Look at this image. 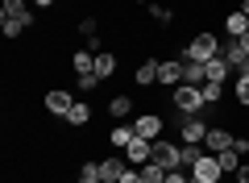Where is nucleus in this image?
Here are the masks:
<instances>
[{
	"mask_svg": "<svg viewBox=\"0 0 249 183\" xmlns=\"http://www.w3.org/2000/svg\"><path fill=\"white\" fill-rule=\"evenodd\" d=\"M42 104H46V113H50V117H62V121H67V113L75 108V96L67 92V87H50Z\"/></svg>",
	"mask_w": 249,
	"mask_h": 183,
	"instance_id": "39448f33",
	"label": "nucleus"
},
{
	"mask_svg": "<svg viewBox=\"0 0 249 183\" xmlns=\"http://www.w3.org/2000/svg\"><path fill=\"white\" fill-rule=\"evenodd\" d=\"M142 171V183H166V171H162L158 163H145V166H137Z\"/></svg>",
	"mask_w": 249,
	"mask_h": 183,
	"instance_id": "b1692460",
	"label": "nucleus"
},
{
	"mask_svg": "<svg viewBox=\"0 0 249 183\" xmlns=\"http://www.w3.org/2000/svg\"><path fill=\"white\" fill-rule=\"evenodd\" d=\"M75 183H104V179H100L96 163H83V166H79V175H75Z\"/></svg>",
	"mask_w": 249,
	"mask_h": 183,
	"instance_id": "a878e982",
	"label": "nucleus"
},
{
	"mask_svg": "<svg viewBox=\"0 0 249 183\" xmlns=\"http://www.w3.org/2000/svg\"><path fill=\"white\" fill-rule=\"evenodd\" d=\"M232 150H237V154H241V158H245V154H249V138H245V133H237V138H232Z\"/></svg>",
	"mask_w": 249,
	"mask_h": 183,
	"instance_id": "72a5a7b5",
	"label": "nucleus"
},
{
	"mask_svg": "<svg viewBox=\"0 0 249 183\" xmlns=\"http://www.w3.org/2000/svg\"><path fill=\"white\" fill-rule=\"evenodd\" d=\"M25 25H29V21H0L4 38H21V34H25Z\"/></svg>",
	"mask_w": 249,
	"mask_h": 183,
	"instance_id": "c756f323",
	"label": "nucleus"
},
{
	"mask_svg": "<svg viewBox=\"0 0 249 183\" xmlns=\"http://www.w3.org/2000/svg\"><path fill=\"white\" fill-rule=\"evenodd\" d=\"M158 83L175 92V87L183 83V59H162L158 62Z\"/></svg>",
	"mask_w": 249,
	"mask_h": 183,
	"instance_id": "1a4fd4ad",
	"label": "nucleus"
},
{
	"mask_svg": "<svg viewBox=\"0 0 249 183\" xmlns=\"http://www.w3.org/2000/svg\"><path fill=\"white\" fill-rule=\"evenodd\" d=\"M75 29H79L83 38H100V21H96V17H83V21H79Z\"/></svg>",
	"mask_w": 249,
	"mask_h": 183,
	"instance_id": "c85d7f7f",
	"label": "nucleus"
},
{
	"mask_svg": "<svg viewBox=\"0 0 249 183\" xmlns=\"http://www.w3.org/2000/svg\"><path fill=\"white\" fill-rule=\"evenodd\" d=\"M204 71H208V79H212V83H224L229 75H237V71L229 67V59H224V54H216V59H208V62H204Z\"/></svg>",
	"mask_w": 249,
	"mask_h": 183,
	"instance_id": "4468645a",
	"label": "nucleus"
},
{
	"mask_svg": "<svg viewBox=\"0 0 249 183\" xmlns=\"http://www.w3.org/2000/svg\"><path fill=\"white\" fill-rule=\"evenodd\" d=\"M71 67H75V75H91V71H96V54H91V50H75L71 54Z\"/></svg>",
	"mask_w": 249,
	"mask_h": 183,
	"instance_id": "6ab92c4d",
	"label": "nucleus"
},
{
	"mask_svg": "<svg viewBox=\"0 0 249 183\" xmlns=\"http://www.w3.org/2000/svg\"><path fill=\"white\" fill-rule=\"evenodd\" d=\"M199 158H204V150H199V146H183V166H196Z\"/></svg>",
	"mask_w": 249,
	"mask_h": 183,
	"instance_id": "7c9ffc66",
	"label": "nucleus"
},
{
	"mask_svg": "<svg viewBox=\"0 0 249 183\" xmlns=\"http://www.w3.org/2000/svg\"><path fill=\"white\" fill-rule=\"evenodd\" d=\"M154 158V142H145V138H133L129 146H124V163L129 166H145Z\"/></svg>",
	"mask_w": 249,
	"mask_h": 183,
	"instance_id": "6e6552de",
	"label": "nucleus"
},
{
	"mask_svg": "<svg viewBox=\"0 0 249 183\" xmlns=\"http://www.w3.org/2000/svg\"><path fill=\"white\" fill-rule=\"evenodd\" d=\"M91 121V104H83V100H75V108L67 113V125H88Z\"/></svg>",
	"mask_w": 249,
	"mask_h": 183,
	"instance_id": "4be33fe9",
	"label": "nucleus"
},
{
	"mask_svg": "<svg viewBox=\"0 0 249 183\" xmlns=\"http://www.w3.org/2000/svg\"><path fill=\"white\" fill-rule=\"evenodd\" d=\"M216 158H220V171L224 175H237L241 171V154H237V150H224V154H216Z\"/></svg>",
	"mask_w": 249,
	"mask_h": 183,
	"instance_id": "5701e85b",
	"label": "nucleus"
},
{
	"mask_svg": "<svg viewBox=\"0 0 249 183\" xmlns=\"http://www.w3.org/2000/svg\"><path fill=\"white\" fill-rule=\"evenodd\" d=\"M133 138H137L133 125H112V129H108V146H116V150H124Z\"/></svg>",
	"mask_w": 249,
	"mask_h": 183,
	"instance_id": "f3484780",
	"label": "nucleus"
},
{
	"mask_svg": "<svg viewBox=\"0 0 249 183\" xmlns=\"http://www.w3.org/2000/svg\"><path fill=\"white\" fill-rule=\"evenodd\" d=\"M50 4H54V0H34V9H50Z\"/></svg>",
	"mask_w": 249,
	"mask_h": 183,
	"instance_id": "e433bc0d",
	"label": "nucleus"
},
{
	"mask_svg": "<svg viewBox=\"0 0 249 183\" xmlns=\"http://www.w3.org/2000/svg\"><path fill=\"white\" fill-rule=\"evenodd\" d=\"M116 183H142V171H137V166H124V171H121V179H116Z\"/></svg>",
	"mask_w": 249,
	"mask_h": 183,
	"instance_id": "473e14b6",
	"label": "nucleus"
},
{
	"mask_svg": "<svg viewBox=\"0 0 249 183\" xmlns=\"http://www.w3.org/2000/svg\"><path fill=\"white\" fill-rule=\"evenodd\" d=\"M220 158H216V154H204V158H199V163L196 166H191V179H199V183H220Z\"/></svg>",
	"mask_w": 249,
	"mask_h": 183,
	"instance_id": "0eeeda50",
	"label": "nucleus"
},
{
	"mask_svg": "<svg viewBox=\"0 0 249 183\" xmlns=\"http://www.w3.org/2000/svg\"><path fill=\"white\" fill-rule=\"evenodd\" d=\"M220 96H224V83H212L208 79L204 83V104H220Z\"/></svg>",
	"mask_w": 249,
	"mask_h": 183,
	"instance_id": "bb28decb",
	"label": "nucleus"
},
{
	"mask_svg": "<svg viewBox=\"0 0 249 183\" xmlns=\"http://www.w3.org/2000/svg\"><path fill=\"white\" fill-rule=\"evenodd\" d=\"M75 83H79V92H96L100 75H96V71H91V75H79V79H75Z\"/></svg>",
	"mask_w": 249,
	"mask_h": 183,
	"instance_id": "2f4dec72",
	"label": "nucleus"
},
{
	"mask_svg": "<svg viewBox=\"0 0 249 183\" xmlns=\"http://www.w3.org/2000/svg\"><path fill=\"white\" fill-rule=\"evenodd\" d=\"M220 54V38L212 34V29H204V34H196L191 42H187V50H183V59H196V62H208V59H216Z\"/></svg>",
	"mask_w": 249,
	"mask_h": 183,
	"instance_id": "f257e3e1",
	"label": "nucleus"
},
{
	"mask_svg": "<svg viewBox=\"0 0 249 183\" xmlns=\"http://www.w3.org/2000/svg\"><path fill=\"white\" fill-rule=\"evenodd\" d=\"M187 183H199V179H187Z\"/></svg>",
	"mask_w": 249,
	"mask_h": 183,
	"instance_id": "4c0bfd02",
	"label": "nucleus"
},
{
	"mask_svg": "<svg viewBox=\"0 0 249 183\" xmlns=\"http://www.w3.org/2000/svg\"><path fill=\"white\" fill-rule=\"evenodd\" d=\"M232 100H237L241 108H249V75H237V83H232Z\"/></svg>",
	"mask_w": 249,
	"mask_h": 183,
	"instance_id": "393cba45",
	"label": "nucleus"
},
{
	"mask_svg": "<svg viewBox=\"0 0 249 183\" xmlns=\"http://www.w3.org/2000/svg\"><path fill=\"white\" fill-rule=\"evenodd\" d=\"M170 104H175L178 113H199V108H208L204 104V87H196V83H178L175 92H170Z\"/></svg>",
	"mask_w": 249,
	"mask_h": 183,
	"instance_id": "f03ea898",
	"label": "nucleus"
},
{
	"mask_svg": "<svg viewBox=\"0 0 249 183\" xmlns=\"http://www.w3.org/2000/svg\"><path fill=\"white\" fill-rule=\"evenodd\" d=\"M224 29H229V38H245L249 34V17H245V13H229V17H224Z\"/></svg>",
	"mask_w": 249,
	"mask_h": 183,
	"instance_id": "dca6fc26",
	"label": "nucleus"
},
{
	"mask_svg": "<svg viewBox=\"0 0 249 183\" xmlns=\"http://www.w3.org/2000/svg\"><path fill=\"white\" fill-rule=\"evenodd\" d=\"M124 158H100L96 163V171H100V179H121V171H124Z\"/></svg>",
	"mask_w": 249,
	"mask_h": 183,
	"instance_id": "a211bd4d",
	"label": "nucleus"
},
{
	"mask_svg": "<svg viewBox=\"0 0 249 183\" xmlns=\"http://www.w3.org/2000/svg\"><path fill=\"white\" fill-rule=\"evenodd\" d=\"M183 83H196V87H204V83H208V71H204V62H196V59H183Z\"/></svg>",
	"mask_w": 249,
	"mask_h": 183,
	"instance_id": "2eb2a0df",
	"label": "nucleus"
},
{
	"mask_svg": "<svg viewBox=\"0 0 249 183\" xmlns=\"http://www.w3.org/2000/svg\"><path fill=\"white\" fill-rule=\"evenodd\" d=\"M237 183H249V166H241V171H237Z\"/></svg>",
	"mask_w": 249,
	"mask_h": 183,
	"instance_id": "c9c22d12",
	"label": "nucleus"
},
{
	"mask_svg": "<svg viewBox=\"0 0 249 183\" xmlns=\"http://www.w3.org/2000/svg\"><path fill=\"white\" fill-rule=\"evenodd\" d=\"M158 62L162 59H142V62H137V71H133V83L137 87H154V83H158Z\"/></svg>",
	"mask_w": 249,
	"mask_h": 183,
	"instance_id": "f8f14e48",
	"label": "nucleus"
},
{
	"mask_svg": "<svg viewBox=\"0 0 249 183\" xmlns=\"http://www.w3.org/2000/svg\"><path fill=\"white\" fill-rule=\"evenodd\" d=\"M232 138H237V133H229L224 129V125H212V129H208V154H224V150H232Z\"/></svg>",
	"mask_w": 249,
	"mask_h": 183,
	"instance_id": "9b49d317",
	"label": "nucleus"
},
{
	"mask_svg": "<svg viewBox=\"0 0 249 183\" xmlns=\"http://www.w3.org/2000/svg\"><path fill=\"white\" fill-rule=\"evenodd\" d=\"M191 175H178V171H166V183H187Z\"/></svg>",
	"mask_w": 249,
	"mask_h": 183,
	"instance_id": "f704fd0d",
	"label": "nucleus"
},
{
	"mask_svg": "<svg viewBox=\"0 0 249 183\" xmlns=\"http://www.w3.org/2000/svg\"><path fill=\"white\" fill-rule=\"evenodd\" d=\"M0 21H29V25H34V13H29L25 0H4V4H0Z\"/></svg>",
	"mask_w": 249,
	"mask_h": 183,
	"instance_id": "ddd939ff",
	"label": "nucleus"
},
{
	"mask_svg": "<svg viewBox=\"0 0 249 183\" xmlns=\"http://www.w3.org/2000/svg\"><path fill=\"white\" fill-rule=\"evenodd\" d=\"M178 138H183V146H199V142L208 138V121L199 113H183V121H178Z\"/></svg>",
	"mask_w": 249,
	"mask_h": 183,
	"instance_id": "7ed1b4c3",
	"label": "nucleus"
},
{
	"mask_svg": "<svg viewBox=\"0 0 249 183\" xmlns=\"http://www.w3.org/2000/svg\"><path fill=\"white\" fill-rule=\"evenodd\" d=\"M150 17L158 21V25H170V21H175V9H166V4H150Z\"/></svg>",
	"mask_w": 249,
	"mask_h": 183,
	"instance_id": "cd10ccee",
	"label": "nucleus"
},
{
	"mask_svg": "<svg viewBox=\"0 0 249 183\" xmlns=\"http://www.w3.org/2000/svg\"><path fill=\"white\" fill-rule=\"evenodd\" d=\"M150 163H158L162 171H178V166H183V146L158 138V142H154V158H150Z\"/></svg>",
	"mask_w": 249,
	"mask_h": 183,
	"instance_id": "20e7f679",
	"label": "nucleus"
},
{
	"mask_svg": "<svg viewBox=\"0 0 249 183\" xmlns=\"http://www.w3.org/2000/svg\"><path fill=\"white\" fill-rule=\"evenodd\" d=\"M129 125H133V133H137V138H145V142H158L162 138V117L158 113H142V117H133Z\"/></svg>",
	"mask_w": 249,
	"mask_h": 183,
	"instance_id": "423d86ee",
	"label": "nucleus"
},
{
	"mask_svg": "<svg viewBox=\"0 0 249 183\" xmlns=\"http://www.w3.org/2000/svg\"><path fill=\"white\" fill-rule=\"evenodd\" d=\"M224 59H229V67L237 71V75H249V50H245L241 38H232V42L224 46Z\"/></svg>",
	"mask_w": 249,
	"mask_h": 183,
	"instance_id": "9d476101",
	"label": "nucleus"
},
{
	"mask_svg": "<svg viewBox=\"0 0 249 183\" xmlns=\"http://www.w3.org/2000/svg\"><path fill=\"white\" fill-rule=\"evenodd\" d=\"M129 113H133V96H112V100H108V117L124 121Z\"/></svg>",
	"mask_w": 249,
	"mask_h": 183,
	"instance_id": "aec40b11",
	"label": "nucleus"
},
{
	"mask_svg": "<svg viewBox=\"0 0 249 183\" xmlns=\"http://www.w3.org/2000/svg\"><path fill=\"white\" fill-rule=\"evenodd\" d=\"M96 75H100V79L116 75V54H112V50H100V54H96Z\"/></svg>",
	"mask_w": 249,
	"mask_h": 183,
	"instance_id": "412c9836",
	"label": "nucleus"
}]
</instances>
